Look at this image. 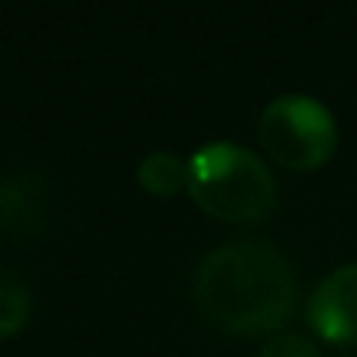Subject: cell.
Returning <instances> with one entry per match:
<instances>
[{
	"label": "cell",
	"instance_id": "obj_6",
	"mask_svg": "<svg viewBox=\"0 0 357 357\" xmlns=\"http://www.w3.org/2000/svg\"><path fill=\"white\" fill-rule=\"evenodd\" d=\"M31 319V291L14 271H0V340L17 337Z\"/></svg>",
	"mask_w": 357,
	"mask_h": 357
},
{
	"label": "cell",
	"instance_id": "obj_2",
	"mask_svg": "<svg viewBox=\"0 0 357 357\" xmlns=\"http://www.w3.org/2000/svg\"><path fill=\"white\" fill-rule=\"evenodd\" d=\"M188 195L202 212L233 226L260 222L274 212V177L267 163L229 139L198 146L188 160Z\"/></svg>",
	"mask_w": 357,
	"mask_h": 357
},
{
	"label": "cell",
	"instance_id": "obj_3",
	"mask_svg": "<svg viewBox=\"0 0 357 357\" xmlns=\"http://www.w3.org/2000/svg\"><path fill=\"white\" fill-rule=\"evenodd\" d=\"M257 139L278 167L309 174L333 160L340 132L333 112L323 101L309 94H281L260 112Z\"/></svg>",
	"mask_w": 357,
	"mask_h": 357
},
{
	"label": "cell",
	"instance_id": "obj_4",
	"mask_svg": "<svg viewBox=\"0 0 357 357\" xmlns=\"http://www.w3.org/2000/svg\"><path fill=\"white\" fill-rule=\"evenodd\" d=\"M305 319L316 340L337 351L357 347V264L337 267L316 284Z\"/></svg>",
	"mask_w": 357,
	"mask_h": 357
},
{
	"label": "cell",
	"instance_id": "obj_7",
	"mask_svg": "<svg viewBox=\"0 0 357 357\" xmlns=\"http://www.w3.org/2000/svg\"><path fill=\"white\" fill-rule=\"evenodd\" d=\"M260 357H323L316 340L309 337H298V333H278L271 337L264 347H260Z\"/></svg>",
	"mask_w": 357,
	"mask_h": 357
},
{
	"label": "cell",
	"instance_id": "obj_1",
	"mask_svg": "<svg viewBox=\"0 0 357 357\" xmlns=\"http://www.w3.org/2000/svg\"><path fill=\"white\" fill-rule=\"evenodd\" d=\"M195 309L222 333L257 337L278 333L298 302L291 260L260 239H233L215 246L191 281Z\"/></svg>",
	"mask_w": 357,
	"mask_h": 357
},
{
	"label": "cell",
	"instance_id": "obj_5",
	"mask_svg": "<svg viewBox=\"0 0 357 357\" xmlns=\"http://www.w3.org/2000/svg\"><path fill=\"white\" fill-rule=\"evenodd\" d=\"M135 177H139L142 191H149L153 198H170L181 188H188V163L167 149H156V153H146L139 160Z\"/></svg>",
	"mask_w": 357,
	"mask_h": 357
}]
</instances>
